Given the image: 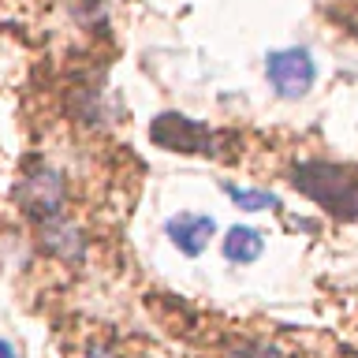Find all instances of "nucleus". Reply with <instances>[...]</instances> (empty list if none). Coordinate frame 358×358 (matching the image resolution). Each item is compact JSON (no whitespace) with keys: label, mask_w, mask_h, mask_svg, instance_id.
Masks as SVG:
<instances>
[{"label":"nucleus","mask_w":358,"mask_h":358,"mask_svg":"<svg viewBox=\"0 0 358 358\" xmlns=\"http://www.w3.org/2000/svg\"><path fill=\"white\" fill-rule=\"evenodd\" d=\"M291 183L302 194H310L313 201H321L324 209H332L336 217H358V172L355 168L310 161V164L295 168Z\"/></svg>","instance_id":"1"},{"label":"nucleus","mask_w":358,"mask_h":358,"mask_svg":"<svg viewBox=\"0 0 358 358\" xmlns=\"http://www.w3.org/2000/svg\"><path fill=\"white\" fill-rule=\"evenodd\" d=\"M150 138L157 145H164V150H176V153H217V134L206 123L179 116V112L157 116L150 127Z\"/></svg>","instance_id":"2"},{"label":"nucleus","mask_w":358,"mask_h":358,"mask_svg":"<svg viewBox=\"0 0 358 358\" xmlns=\"http://www.w3.org/2000/svg\"><path fill=\"white\" fill-rule=\"evenodd\" d=\"M265 75L280 97H302L317 78V67L306 49H276L265 60Z\"/></svg>","instance_id":"3"},{"label":"nucleus","mask_w":358,"mask_h":358,"mask_svg":"<svg viewBox=\"0 0 358 358\" xmlns=\"http://www.w3.org/2000/svg\"><path fill=\"white\" fill-rule=\"evenodd\" d=\"M15 198L19 206L30 213V217L38 220H52L60 217V201H64V176L56 172V168H45L38 164L34 172L22 179V183L15 187Z\"/></svg>","instance_id":"4"},{"label":"nucleus","mask_w":358,"mask_h":358,"mask_svg":"<svg viewBox=\"0 0 358 358\" xmlns=\"http://www.w3.org/2000/svg\"><path fill=\"white\" fill-rule=\"evenodd\" d=\"M164 231H168V239L179 246V254L198 257L209 246L217 224H213V217H201V213H179V217H172L164 224Z\"/></svg>","instance_id":"5"},{"label":"nucleus","mask_w":358,"mask_h":358,"mask_svg":"<svg viewBox=\"0 0 358 358\" xmlns=\"http://www.w3.org/2000/svg\"><path fill=\"white\" fill-rule=\"evenodd\" d=\"M41 243H45V250L56 254V257H64V262H78L83 250H86L83 231H78L75 224L60 220V217H52V220L41 224Z\"/></svg>","instance_id":"6"},{"label":"nucleus","mask_w":358,"mask_h":358,"mask_svg":"<svg viewBox=\"0 0 358 358\" xmlns=\"http://www.w3.org/2000/svg\"><path fill=\"white\" fill-rule=\"evenodd\" d=\"M265 250V239H262V231H254V228H246V224H235V228L228 231V239H224V257L235 265H250L257 262Z\"/></svg>","instance_id":"7"},{"label":"nucleus","mask_w":358,"mask_h":358,"mask_svg":"<svg viewBox=\"0 0 358 358\" xmlns=\"http://www.w3.org/2000/svg\"><path fill=\"white\" fill-rule=\"evenodd\" d=\"M228 198L246 213H265V209H280V198L268 194V190H246V187H224Z\"/></svg>","instance_id":"8"},{"label":"nucleus","mask_w":358,"mask_h":358,"mask_svg":"<svg viewBox=\"0 0 358 358\" xmlns=\"http://www.w3.org/2000/svg\"><path fill=\"white\" fill-rule=\"evenodd\" d=\"M86 358H116V355H112L108 347H90V351H86Z\"/></svg>","instance_id":"9"},{"label":"nucleus","mask_w":358,"mask_h":358,"mask_svg":"<svg viewBox=\"0 0 358 358\" xmlns=\"http://www.w3.org/2000/svg\"><path fill=\"white\" fill-rule=\"evenodd\" d=\"M0 358H15V347H11L8 340H0Z\"/></svg>","instance_id":"10"}]
</instances>
